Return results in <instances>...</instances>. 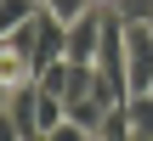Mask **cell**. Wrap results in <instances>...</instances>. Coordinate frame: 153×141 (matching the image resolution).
<instances>
[{
	"mask_svg": "<svg viewBox=\"0 0 153 141\" xmlns=\"http://www.w3.org/2000/svg\"><path fill=\"white\" fill-rule=\"evenodd\" d=\"M102 6H114V0H102Z\"/></svg>",
	"mask_w": 153,
	"mask_h": 141,
	"instance_id": "8992f818",
	"label": "cell"
},
{
	"mask_svg": "<svg viewBox=\"0 0 153 141\" xmlns=\"http://www.w3.org/2000/svg\"><path fill=\"white\" fill-rule=\"evenodd\" d=\"M40 6H45V0H0V28H17V23H28Z\"/></svg>",
	"mask_w": 153,
	"mask_h": 141,
	"instance_id": "7a4b0ae2",
	"label": "cell"
},
{
	"mask_svg": "<svg viewBox=\"0 0 153 141\" xmlns=\"http://www.w3.org/2000/svg\"><path fill=\"white\" fill-rule=\"evenodd\" d=\"M125 17H153V0H114Z\"/></svg>",
	"mask_w": 153,
	"mask_h": 141,
	"instance_id": "5b68a950",
	"label": "cell"
},
{
	"mask_svg": "<svg viewBox=\"0 0 153 141\" xmlns=\"http://www.w3.org/2000/svg\"><path fill=\"white\" fill-rule=\"evenodd\" d=\"M91 6H102V0H45V11H51V17H62V23H79Z\"/></svg>",
	"mask_w": 153,
	"mask_h": 141,
	"instance_id": "277c9868",
	"label": "cell"
},
{
	"mask_svg": "<svg viewBox=\"0 0 153 141\" xmlns=\"http://www.w3.org/2000/svg\"><path fill=\"white\" fill-rule=\"evenodd\" d=\"M125 85H131V96L153 90V23L148 17H125Z\"/></svg>",
	"mask_w": 153,
	"mask_h": 141,
	"instance_id": "6da1fadb",
	"label": "cell"
},
{
	"mask_svg": "<svg viewBox=\"0 0 153 141\" xmlns=\"http://www.w3.org/2000/svg\"><path fill=\"white\" fill-rule=\"evenodd\" d=\"M148 23H153V17H148Z\"/></svg>",
	"mask_w": 153,
	"mask_h": 141,
	"instance_id": "52a82bcc",
	"label": "cell"
},
{
	"mask_svg": "<svg viewBox=\"0 0 153 141\" xmlns=\"http://www.w3.org/2000/svg\"><path fill=\"white\" fill-rule=\"evenodd\" d=\"M34 141H97L85 124H74V119H62V124H51V130H40Z\"/></svg>",
	"mask_w": 153,
	"mask_h": 141,
	"instance_id": "3957f363",
	"label": "cell"
}]
</instances>
